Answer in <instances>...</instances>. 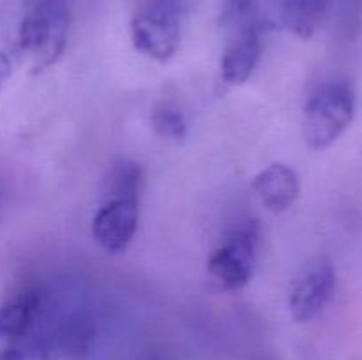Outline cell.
<instances>
[{
  "mask_svg": "<svg viewBox=\"0 0 362 360\" xmlns=\"http://www.w3.org/2000/svg\"><path fill=\"white\" fill-rule=\"evenodd\" d=\"M182 0H145L131 20V41L158 62L172 59L180 46Z\"/></svg>",
  "mask_w": 362,
  "mask_h": 360,
  "instance_id": "obj_2",
  "label": "cell"
},
{
  "mask_svg": "<svg viewBox=\"0 0 362 360\" xmlns=\"http://www.w3.org/2000/svg\"><path fill=\"white\" fill-rule=\"evenodd\" d=\"M11 73H13V64L11 59L4 52H0V85L6 83L9 80Z\"/></svg>",
  "mask_w": 362,
  "mask_h": 360,
  "instance_id": "obj_14",
  "label": "cell"
},
{
  "mask_svg": "<svg viewBox=\"0 0 362 360\" xmlns=\"http://www.w3.org/2000/svg\"><path fill=\"white\" fill-rule=\"evenodd\" d=\"M336 272L329 260L311 261L293 281L288 295L290 314L296 321H310L324 311L334 293Z\"/></svg>",
  "mask_w": 362,
  "mask_h": 360,
  "instance_id": "obj_5",
  "label": "cell"
},
{
  "mask_svg": "<svg viewBox=\"0 0 362 360\" xmlns=\"http://www.w3.org/2000/svg\"><path fill=\"white\" fill-rule=\"evenodd\" d=\"M356 95L346 83H329L315 92L304 108V138L310 147L327 148L349 129Z\"/></svg>",
  "mask_w": 362,
  "mask_h": 360,
  "instance_id": "obj_3",
  "label": "cell"
},
{
  "mask_svg": "<svg viewBox=\"0 0 362 360\" xmlns=\"http://www.w3.org/2000/svg\"><path fill=\"white\" fill-rule=\"evenodd\" d=\"M151 122L156 133L163 138H168V140L180 141L187 134V124L182 112H179V109L170 104L158 106L152 112Z\"/></svg>",
  "mask_w": 362,
  "mask_h": 360,
  "instance_id": "obj_13",
  "label": "cell"
},
{
  "mask_svg": "<svg viewBox=\"0 0 362 360\" xmlns=\"http://www.w3.org/2000/svg\"><path fill=\"white\" fill-rule=\"evenodd\" d=\"M138 228V200H105L94 219L92 235L108 253H122L129 247Z\"/></svg>",
  "mask_w": 362,
  "mask_h": 360,
  "instance_id": "obj_6",
  "label": "cell"
},
{
  "mask_svg": "<svg viewBox=\"0 0 362 360\" xmlns=\"http://www.w3.org/2000/svg\"><path fill=\"white\" fill-rule=\"evenodd\" d=\"M258 249V226L247 221L230 232L207 261L209 279L221 292L243 289L253 277Z\"/></svg>",
  "mask_w": 362,
  "mask_h": 360,
  "instance_id": "obj_4",
  "label": "cell"
},
{
  "mask_svg": "<svg viewBox=\"0 0 362 360\" xmlns=\"http://www.w3.org/2000/svg\"><path fill=\"white\" fill-rule=\"evenodd\" d=\"M253 189L269 210L285 212L299 198L300 179L292 166L274 162L255 176Z\"/></svg>",
  "mask_w": 362,
  "mask_h": 360,
  "instance_id": "obj_8",
  "label": "cell"
},
{
  "mask_svg": "<svg viewBox=\"0 0 362 360\" xmlns=\"http://www.w3.org/2000/svg\"><path fill=\"white\" fill-rule=\"evenodd\" d=\"M262 35L235 34L230 35L221 56V78L228 85H243L250 80L255 67L260 62Z\"/></svg>",
  "mask_w": 362,
  "mask_h": 360,
  "instance_id": "obj_10",
  "label": "cell"
},
{
  "mask_svg": "<svg viewBox=\"0 0 362 360\" xmlns=\"http://www.w3.org/2000/svg\"><path fill=\"white\" fill-rule=\"evenodd\" d=\"M0 360H23V353L16 348H9L2 353Z\"/></svg>",
  "mask_w": 362,
  "mask_h": 360,
  "instance_id": "obj_15",
  "label": "cell"
},
{
  "mask_svg": "<svg viewBox=\"0 0 362 360\" xmlns=\"http://www.w3.org/2000/svg\"><path fill=\"white\" fill-rule=\"evenodd\" d=\"M219 23L228 35L258 34L278 27L276 0H223Z\"/></svg>",
  "mask_w": 362,
  "mask_h": 360,
  "instance_id": "obj_7",
  "label": "cell"
},
{
  "mask_svg": "<svg viewBox=\"0 0 362 360\" xmlns=\"http://www.w3.org/2000/svg\"><path fill=\"white\" fill-rule=\"evenodd\" d=\"M69 30L66 0H35L23 18L18 48L27 56L32 73H42L62 56Z\"/></svg>",
  "mask_w": 362,
  "mask_h": 360,
  "instance_id": "obj_1",
  "label": "cell"
},
{
  "mask_svg": "<svg viewBox=\"0 0 362 360\" xmlns=\"http://www.w3.org/2000/svg\"><path fill=\"white\" fill-rule=\"evenodd\" d=\"M141 187V168L134 161H120L113 166L105 180V200L126 198L138 200Z\"/></svg>",
  "mask_w": 362,
  "mask_h": 360,
  "instance_id": "obj_12",
  "label": "cell"
},
{
  "mask_svg": "<svg viewBox=\"0 0 362 360\" xmlns=\"http://www.w3.org/2000/svg\"><path fill=\"white\" fill-rule=\"evenodd\" d=\"M41 306V292L23 286L0 304V344H11L23 337Z\"/></svg>",
  "mask_w": 362,
  "mask_h": 360,
  "instance_id": "obj_9",
  "label": "cell"
},
{
  "mask_svg": "<svg viewBox=\"0 0 362 360\" xmlns=\"http://www.w3.org/2000/svg\"><path fill=\"white\" fill-rule=\"evenodd\" d=\"M329 6L331 0H283L279 21L292 34L310 39L324 25Z\"/></svg>",
  "mask_w": 362,
  "mask_h": 360,
  "instance_id": "obj_11",
  "label": "cell"
}]
</instances>
